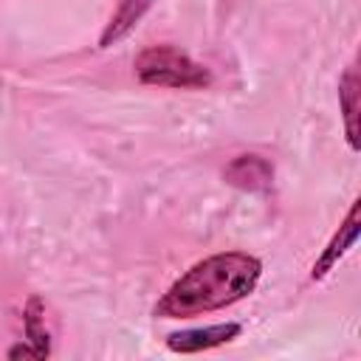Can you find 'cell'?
I'll use <instances>...</instances> for the list:
<instances>
[{
  "instance_id": "1",
  "label": "cell",
  "mask_w": 361,
  "mask_h": 361,
  "mask_svg": "<svg viewBox=\"0 0 361 361\" xmlns=\"http://www.w3.org/2000/svg\"><path fill=\"white\" fill-rule=\"evenodd\" d=\"M262 276V262L248 251H220L195 262L180 274L166 293L155 302L152 316L161 319H189L228 307L248 293H254Z\"/></svg>"
},
{
  "instance_id": "2",
  "label": "cell",
  "mask_w": 361,
  "mask_h": 361,
  "mask_svg": "<svg viewBox=\"0 0 361 361\" xmlns=\"http://www.w3.org/2000/svg\"><path fill=\"white\" fill-rule=\"evenodd\" d=\"M135 76L141 85H152V87H175V90H203V87H212L214 82V73L192 59L186 51L169 45V42H161V45H149L144 48L135 62Z\"/></svg>"
},
{
  "instance_id": "3",
  "label": "cell",
  "mask_w": 361,
  "mask_h": 361,
  "mask_svg": "<svg viewBox=\"0 0 361 361\" xmlns=\"http://www.w3.org/2000/svg\"><path fill=\"white\" fill-rule=\"evenodd\" d=\"M243 333L240 322H223V324H209V327H192V330H180V333H169L166 336V347L172 353L180 355H192V353H203V350H214L220 344L234 341Z\"/></svg>"
},
{
  "instance_id": "4",
  "label": "cell",
  "mask_w": 361,
  "mask_h": 361,
  "mask_svg": "<svg viewBox=\"0 0 361 361\" xmlns=\"http://www.w3.org/2000/svg\"><path fill=\"white\" fill-rule=\"evenodd\" d=\"M23 333L28 344H17L8 350V358H48L51 355V333L45 327V302L34 293L23 307Z\"/></svg>"
},
{
  "instance_id": "5",
  "label": "cell",
  "mask_w": 361,
  "mask_h": 361,
  "mask_svg": "<svg viewBox=\"0 0 361 361\" xmlns=\"http://www.w3.org/2000/svg\"><path fill=\"white\" fill-rule=\"evenodd\" d=\"M223 178L243 192H268L274 183V164L262 155H237L226 164Z\"/></svg>"
},
{
  "instance_id": "6",
  "label": "cell",
  "mask_w": 361,
  "mask_h": 361,
  "mask_svg": "<svg viewBox=\"0 0 361 361\" xmlns=\"http://www.w3.org/2000/svg\"><path fill=\"white\" fill-rule=\"evenodd\" d=\"M355 237H358V200H353V206H350L344 223L338 226V231L333 234V240L327 243V248L322 251V257L313 262L310 279H313V282H316V279H324V276L338 265V259L353 248Z\"/></svg>"
},
{
  "instance_id": "7",
  "label": "cell",
  "mask_w": 361,
  "mask_h": 361,
  "mask_svg": "<svg viewBox=\"0 0 361 361\" xmlns=\"http://www.w3.org/2000/svg\"><path fill=\"white\" fill-rule=\"evenodd\" d=\"M155 6V0H116L110 20L104 23L102 34H99V48H110L116 42H121L141 20L144 14Z\"/></svg>"
},
{
  "instance_id": "8",
  "label": "cell",
  "mask_w": 361,
  "mask_h": 361,
  "mask_svg": "<svg viewBox=\"0 0 361 361\" xmlns=\"http://www.w3.org/2000/svg\"><path fill=\"white\" fill-rule=\"evenodd\" d=\"M338 110L344 118V135L350 149H358V71L355 62L344 68L338 79Z\"/></svg>"
}]
</instances>
